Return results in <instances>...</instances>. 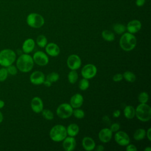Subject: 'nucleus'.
<instances>
[{
  "instance_id": "f257e3e1",
  "label": "nucleus",
  "mask_w": 151,
  "mask_h": 151,
  "mask_svg": "<svg viewBox=\"0 0 151 151\" xmlns=\"http://www.w3.org/2000/svg\"><path fill=\"white\" fill-rule=\"evenodd\" d=\"M34 60L32 57L28 54H21L17 59L16 65L17 68L20 71L28 73L34 67Z\"/></svg>"
},
{
  "instance_id": "f03ea898",
  "label": "nucleus",
  "mask_w": 151,
  "mask_h": 151,
  "mask_svg": "<svg viewBox=\"0 0 151 151\" xmlns=\"http://www.w3.org/2000/svg\"><path fill=\"white\" fill-rule=\"evenodd\" d=\"M119 44L122 50L125 51H130L135 48L137 44V39L133 34L126 32L122 35Z\"/></svg>"
},
{
  "instance_id": "7ed1b4c3",
  "label": "nucleus",
  "mask_w": 151,
  "mask_h": 151,
  "mask_svg": "<svg viewBox=\"0 0 151 151\" xmlns=\"http://www.w3.org/2000/svg\"><path fill=\"white\" fill-rule=\"evenodd\" d=\"M50 139L56 142L63 141L67 135L66 127L62 124H57L54 126L50 131Z\"/></svg>"
},
{
  "instance_id": "20e7f679",
  "label": "nucleus",
  "mask_w": 151,
  "mask_h": 151,
  "mask_svg": "<svg viewBox=\"0 0 151 151\" xmlns=\"http://www.w3.org/2000/svg\"><path fill=\"white\" fill-rule=\"evenodd\" d=\"M135 116L140 121L145 122L151 119V108L146 103H140L135 109Z\"/></svg>"
},
{
  "instance_id": "39448f33",
  "label": "nucleus",
  "mask_w": 151,
  "mask_h": 151,
  "mask_svg": "<svg viewBox=\"0 0 151 151\" xmlns=\"http://www.w3.org/2000/svg\"><path fill=\"white\" fill-rule=\"evenodd\" d=\"M16 60L15 52L11 49H4L0 51V65L6 67L12 64Z\"/></svg>"
},
{
  "instance_id": "423d86ee",
  "label": "nucleus",
  "mask_w": 151,
  "mask_h": 151,
  "mask_svg": "<svg viewBox=\"0 0 151 151\" xmlns=\"http://www.w3.org/2000/svg\"><path fill=\"white\" fill-rule=\"evenodd\" d=\"M27 24L34 28H41L44 24V19L42 15L37 13L29 14L27 17Z\"/></svg>"
},
{
  "instance_id": "0eeeda50",
  "label": "nucleus",
  "mask_w": 151,
  "mask_h": 151,
  "mask_svg": "<svg viewBox=\"0 0 151 151\" xmlns=\"http://www.w3.org/2000/svg\"><path fill=\"white\" fill-rule=\"evenodd\" d=\"M73 108L68 103H62L57 109V116L63 119H68L73 114Z\"/></svg>"
},
{
  "instance_id": "6e6552de",
  "label": "nucleus",
  "mask_w": 151,
  "mask_h": 151,
  "mask_svg": "<svg viewBox=\"0 0 151 151\" xmlns=\"http://www.w3.org/2000/svg\"><path fill=\"white\" fill-rule=\"evenodd\" d=\"M97 72V69L95 65L93 64H87L82 68L81 74L83 78L88 80L94 77Z\"/></svg>"
},
{
  "instance_id": "1a4fd4ad",
  "label": "nucleus",
  "mask_w": 151,
  "mask_h": 151,
  "mask_svg": "<svg viewBox=\"0 0 151 151\" xmlns=\"http://www.w3.org/2000/svg\"><path fill=\"white\" fill-rule=\"evenodd\" d=\"M34 62L40 66L46 65L49 61V58L47 55L42 51H36L32 57Z\"/></svg>"
},
{
  "instance_id": "9d476101",
  "label": "nucleus",
  "mask_w": 151,
  "mask_h": 151,
  "mask_svg": "<svg viewBox=\"0 0 151 151\" xmlns=\"http://www.w3.org/2000/svg\"><path fill=\"white\" fill-rule=\"evenodd\" d=\"M67 64L70 70H76L78 69L81 65V58L78 55L71 54L67 58Z\"/></svg>"
},
{
  "instance_id": "9b49d317",
  "label": "nucleus",
  "mask_w": 151,
  "mask_h": 151,
  "mask_svg": "<svg viewBox=\"0 0 151 151\" xmlns=\"http://www.w3.org/2000/svg\"><path fill=\"white\" fill-rule=\"evenodd\" d=\"M114 140L118 145L122 146H126L130 143L129 135L123 131L116 132L114 134Z\"/></svg>"
},
{
  "instance_id": "f8f14e48",
  "label": "nucleus",
  "mask_w": 151,
  "mask_h": 151,
  "mask_svg": "<svg viewBox=\"0 0 151 151\" xmlns=\"http://www.w3.org/2000/svg\"><path fill=\"white\" fill-rule=\"evenodd\" d=\"M30 81L34 85H40L43 84L45 80L44 74L40 71H35L31 73L29 77Z\"/></svg>"
},
{
  "instance_id": "ddd939ff",
  "label": "nucleus",
  "mask_w": 151,
  "mask_h": 151,
  "mask_svg": "<svg viewBox=\"0 0 151 151\" xmlns=\"http://www.w3.org/2000/svg\"><path fill=\"white\" fill-rule=\"evenodd\" d=\"M31 107L32 110L35 113H40L44 108L42 100L39 97H34L31 101Z\"/></svg>"
},
{
  "instance_id": "4468645a",
  "label": "nucleus",
  "mask_w": 151,
  "mask_h": 151,
  "mask_svg": "<svg viewBox=\"0 0 151 151\" xmlns=\"http://www.w3.org/2000/svg\"><path fill=\"white\" fill-rule=\"evenodd\" d=\"M113 132L109 128H103L99 133L98 137L99 140L104 143H106L110 141L112 138Z\"/></svg>"
},
{
  "instance_id": "2eb2a0df",
  "label": "nucleus",
  "mask_w": 151,
  "mask_h": 151,
  "mask_svg": "<svg viewBox=\"0 0 151 151\" xmlns=\"http://www.w3.org/2000/svg\"><path fill=\"white\" fill-rule=\"evenodd\" d=\"M46 53L51 57H57L60 52V49L58 45L54 42L47 43L45 47Z\"/></svg>"
},
{
  "instance_id": "dca6fc26",
  "label": "nucleus",
  "mask_w": 151,
  "mask_h": 151,
  "mask_svg": "<svg viewBox=\"0 0 151 151\" xmlns=\"http://www.w3.org/2000/svg\"><path fill=\"white\" fill-rule=\"evenodd\" d=\"M63 147L66 151H72L76 146V140L74 137H66L63 140Z\"/></svg>"
},
{
  "instance_id": "f3484780",
  "label": "nucleus",
  "mask_w": 151,
  "mask_h": 151,
  "mask_svg": "<svg viewBox=\"0 0 151 151\" xmlns=\"http://www.w3.org/2000/svg\"><path fill=\"white\" fill-rule=\"evenodd\" d=\"M83 101L84 99L83 96L80 93H76L71 97L70 104L73 109L80 108L83 105Z\"/></svg>"
},
{
  "instance_id": "a211bd4d",
  "label": "nucleus",
  "mask_w": 151,
  "mask_h": 151,
  "mask_svg": "<svg viewBox=\"0 0 151 151\" xmlns=\"http://www.w3.org/2000/svg\"><path fill=\"white\" fill-rule=\"evenodd\" d=\"M142 27L141 22L137 19H134L130 21L127 25L126 29L128 31V32L131 34H135Z\"/></svg>"
},
{
  "instance_id": "6ab92c4d",
  "label": "nucleus",
  "mask_w": 151,
  "mask_h": 151,
  "mask_svg": "<svg viewBox=\"0 0 151 151\" xmlns=\"http://www.w3.org/2000/svg\"><path fill=\"white\" fill-rule=\"evenodd\" d=\"M82 146L84 150L87 151H91L95 149L96 143L91 137L86 136L82 140Z\"/></svg>"
},
{
  "instance_id": "aec40b11",
  "label": "nucleus",
  "mask_w": 151,
  "mask_h": 151,
  "mask_svg": "<svg viewBox=\"0 0 151 151\" xmlns=\"http://www.w3.org/2000/svg\"><path fill=\"white\" fill-rule=\"evenodd\" d=\"M35 47V41L32 38H28L22 44V49L24 53L29 54L31 52Z\"/></svg>"
},
{
  "instance_id": "412c9836",
  "label": "nucleus",
  "mask_w": 151,
  "mask_h": 151,
  "mask_svg": "<svg viewBox=\"0 0 151 151\" xmlns=\"http://www.w3.org/2000/svg\"><path fill=\"white\" fill-rule=\"evenodd\" d=\"M67 133L69 136L74 137L77 136L79 132L80 128L79 126L76 123L70 124L66 128Z\"/></svg>"
},
{
  "instance_id": "4be33fe9",
  "label": "nucleus",
  "mask_w": 151,
  "mask_h": 151,
  "mask_svg": "<svg viewBox=\"0 0 151 151\" xmlns=\"http://www.w3.org/2000/svg\"><path fill=\"white\" fill-rule=\"evenodd\" d=\"M124 117L127 119H132L135 116V109L132 106H126L123 110Z\"/></svg>"
},
{
  "instance_id": "5701e85b",
  "label": "nucleus",
  "mask_w": 151,
  "mask_h": 151,
  "mask_svg": "<svg viewBox=\"0 0 151 151\" xmlns=\"http://www.w3.org/2000/svg\"><path fill=\"white\" fill-rule=\"evenodd\" d=\"M146 137V130L144 129L139 128L135 130L133 134V138L136 140H141Z\"/></svg>"
},
{
  "instance_id": "b1692460",
  "label": "nucleus",
  "mask_w": 151,
  "mask_h": 151,
  "mask_svg": "<svg viewBox=\"0 0 151 151\" xmlns=\"http://www.w3.org/2000/svg\"><path fill=\"white\" fill-rule=\"evenodd\" d=\"M101 36L102 38L107 41H112L115 38L114 34L112 31L109 30H104L101 32Z\"/></svg>"
},
{
  "instance_id": "393cba45",
  "label": "nucleus",
  "mask_w": 151,
  "mask_h": 151,
  "mask_svg": "<svg viewBox=\"0 0 151 151\" xmlns=\"http://www.w3.org/2000/svg\"><path fill=\"white\" fill-rule=\"evenodd\" d=\"M123 77L126 81L129 83H133L136 79L135 74L130 71H126L123 74Z\"/></svg>"
},
{
  "instance_id": "a878e982",
  "label": "nucleus",
  "mask_w": 151,
  "mask_h": 151,
  "mask_svg": "<svg viewBox=\"0 0 151 151\" xmlns=\"http://www.w3.org/2000/svg\"><path fill=\"white\" fill-rule=\"evenodd\" d=\"M78 78V75L76 70H71V71L68 74V80L70 83L74 84L77 81Z\"/></svg>"
},
{
  "instance_id": "bb28decb",
  "label": "nucleus",
  "mask_w": 151,
  "mask_h": 151,
  "mask_svg": "<svg viewBox=\"0 0 151 151\" xmlns=\"http://www.w3.org/2000/svg\"><path fill=\"white\" fill-rule=\"evenodd\" d=\"M48 41L46 37L44 35H40L37 37L36 40L37 44L41 48H44L47 44Z\"/></svg>"
},
{
  "instance_id": "cd10ccee",
  "label": "nucleus",
  "mask_w": 151,
  "mask_h": 151,
  "mask_svg": "<svg viewBox=\"0 0 151 151\" xmlns=\"http://www.w3.org/2000/svg\"><path fill=\"white\" fill-rule=\"evenodd\" d=\"M113 29L114 31L117 34H122L124 33L126 29V27L122 24L120 23H117L114 24L113 26Z\"/></svg>"
},
{
  "instance_id": "c85d7f7f",
  "label": "nucleus",
  "mask_w": 151,
  "mask_h": 151,
  "mask_svg": "<svg viewBox=\"0 0 151 151\" xmlns=\"http://www.w3.org/2000/svg\"><path fill=\"white\" fill-rule=\"evenodd\" d=\"M89 86H90V83L88 79L83 78L79 81L78 87L82 91L86 90L89 87Z\"/></svg>"
},
{
  "instance_id": "c756f323",
  "label": "nucleus",
  "mask_w": 151,
  "mask_h": 151,
  "mask_svg": "<svg viewBox=\"0 0 151 151\" xmlns=\"http://www.w3.org/2000/svg\"><path fill=\"white\" fill-rule=\"evenodd\" d=\"M41 113L43 117L47 120H51L54 118L53 113L48 109H43Z\"/></svg>"
},
{
  "instance_id": "7c9ffc66",
  "label": "nucleus",
  "mask_w": 151,
  "mask_h": 151,
  "mask_svg": "<svg viewBox=\"0 0 151 151\" xmlns=\"http://www.w3.org/2000/svg\"><path fill=\"white\" fill-rule=\"evenodd\" d=\"M59 78H60V76L57 73L52 72L47 76L46 79L51 83H54L57 81L59 80Z\"/></svg>"
},
{
  "instance_id": "2f4dec72",
  "label": "nucleus",
  "mask_w": 151,
  "mask_h": 151,
  "mask_svg": "<svg viewBox=\"0 0 151 151\" xmlns=\"http://www.w3.org/2000/svg\"><path fill=\"white\" fill-rule=\"evenodd\" d=\"M73 114L76 118L78 119H82L85 116L84 111L82 109H80L78 108H77L73 110Z\"/></svg>"
},
{
  "instance_id": "473e14b6",
  "label": "nucleus",
  "mask_w": 151,
  "mask_h": 151,
  "mask_svg": "<svg viewBox=\"0 0 151 151\" xmlns=\"http://www.w3.org/2000/svg\"><path fill=\"white\" fill-rule=\"evenodd\" d=\"M138 100L140 103H146L149 100V95L147 93L143 91L138 96Z\"/></svg>"
},
{
  "instance_id": "72a5a7b5",
  "label": "nucleus",
  "mask_w": 151,
  "mask_h": 151,
  "mask_svg": "<svg viewBox=\"0 0 151 151\" xmlns=\"http://www.w3.org/2000/svg\"><path fill=\"white\" fill-rule=\"evenodd\" d=\"M8 76V73L6 67H2L0 68V81L2 82L6 80Z\"/></svg>"
},
{
  "instance_id": "f704fd0d",
  "label": "nucleus",
  "mask_w": 151,
  "mask_h": 151,
  "mask_svg": "<svg viewBox=\"0 0 151 151\" xmlns=\"http://www.w3.org/2000/svg\"><path fill=\"white\" fill-rule=\"evenodd\" d=\"M6 68L8 73L10 75L15 76V74H17V71H17V68L15 65L11 64V65H9V66L6 67Z\"/></svg>"
},
{
  "instance_id": "c9c22d12",
  "label": "nucleus",
  "mask_w": 151,
  "mask_h": 151,
  "mask_svg": "<svg viewBox=\"0 0 151 151\" xmlns=\"http://www.w3.org/2000/svg\"><path fill=\"white\" fill-rule=\"evenodd\" d=\"M120 124L118 123H114L111 124L110 127V129L112 132H116L120 129Z\"/></svg>"
},
{
  "instance_id": "e433bc0d",
  "label": "nucleus",
  "mask_w": 151,
  "mask_h": 151,
  "mask_svg": "<svg viewBox=\"0 0 151 151\" xmlns=\"http://www.w3.org/2000/svg\"><path fill=\"white\" fill-rule=\"evenodd\" d=\"M123 78V77L122 74L117 73V74H116L115 75H114V76L113 77V80L115 82H119L122 80Z\"/></svg>"
},
{
  "instance_id": "4c0bfd02",
  "label": "nucleus",
  "mask_w": 151,
  "mask_h": 151,
  "mask_svg": "<svg viewBox=\"0 0 151 151\" xmlns=\"http://www.w3.org/2000/svg\"><path fill=\"white\" fill-rule=\"evenodd\" d=\"M126 150L127 151H136L137 150V147L134 145L128 144L127 145H126Z\"/></svg>"
},
{
  "instance_id": "58836bf2",
  "label": "nucleus",
  "mask_w": 151,
  "mask_h": 151,
  "mask_svg": "<svg viewBox=\"0 0 151 151\" xmlns=\"http://www.w3.org/2000/svg\"><path fill=\"white\" fill-rule=\"evenodd\" d=\"M146 136L149 141H151V129L149 128L146 132Z\"/></svg>"
},
{
  "instance_id": "ea45409f",
  "label": "nucleus",
  "mask_w": 151,
  "mask_h": 151,
  "mask_svg": "<svg viewBox=\"0 0 151 151\" xmlns=\"http://www.w3.org/2000/svg\"><path fill=\"white\" fill-rule=\"evenodd\" d=\"M120 111L119 110H116L113 111V116L115 118H117V117H119L120 115Z\"/></svg>"
},
{
  "instance_id": "a19ab883",
  "label": "nucleus",
  "mask_w": 151,
  "mask_h": 151,
  "mask_svg": "<svg viewBox=\"0 0 151 151\" xmlns=\"http://www.w3.org/2000/svg\"><path fill=\"white\" fill-rule=\"evenodd\" d=\"M145 2V0H136V4L138 6H142L144 5Z\"/></svg>"
},
{
  "instance_id": "79ce46f5",
  "label": "nucleus",
  "mask_w": 151,
  "mask_h": 151,
  "mask_svg": "<svg viewBox=\"0 0 151 151\" xmlns=\"http://www.w3.org/2000/svg\"><path fill=\"white\" fill-rule=\"evenodd\" d=\"M51 83H52L51 82H50V81H48V80H47V79L45 80L43 82V84H44V86H46V87H50V86H51Z\"/></svg>"
},
{
  "instance_id": "37998d69",
  "label": "nucleus",
  "mask_w": 151,
  "mask_h": 151,
  "mask_svg": "<svg viewBox=\"0 0 151 151\" xmlns=\"http://www.w3.org/2000/svg\"><path fill=\"white\" fill-rule=\"evenodd\" d=\"M104 148L103 146L100 145H98V146L96 147V150H97V151H103V150H104Z\"/></svg>"
},
{
  "instance_id": "c03bdc74",
  "label": "nucleus",
  "mask_w": 151,
  "mask_h": 151,
  "mask_svg": "<svg viewBox=\"0 0 151 151\" xmlns=\"http://www.w3.org/2000/svg\"><path fill=\"white\" fill-rule=\"evenodd\" d=\"M103 120H104V122H107V123H109L110 122V120L109 118L107 116H104L103 117Z\"/></svg>"
},
{
  "instance_id": "a18cd8bd",
  "label": "nucleus",
  "mask_w": 151,
  "mask_h": 151,
  "mask_svg": "<svg viewBox=\"0 0 151 151\" xmlns=\"http://www.w3.org/2000/svg\"><path fill=\"white\" fill-rule=\"evenodd\" d=\"M4 105H5L4 101H2V100H0V109H2V107H4Z\"/></svg>"
},
{
  "instance_id": "49530a36",
  "label": "nucleus",
  "mask_w": 151,
  "mask_h": 151,
  "mask_svg": "<svg viewBox=\"0 0 151 151\" xmlns=\"http://www.w3.org/2000/svg\"><path fill=\"white\" fill-rule=\"evenodd\" d=\"M3 119H4L3 115H2V113L0 111V123L3 121Z\"/></svg>"
},
{
  "instance_id": "de8ad7c7",
  "label": "nucleus",
  "mask_w": 151,
  "mask_h": 151,
  "mask_svg": "<svg viewBox=\"0 0 151 151\" xmlns=\"http://www.w3.org/2000/svg\"><path fill=\"white\" fill-rule=\"evenodd\" d=\"M145 151H151V147L148 146V147H146L145 149H144Z\"/></svg>"
}]
</instances>
